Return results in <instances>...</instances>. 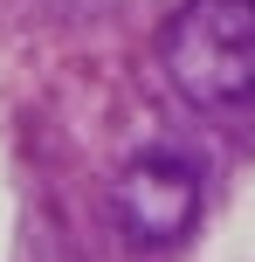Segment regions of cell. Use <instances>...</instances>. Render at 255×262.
<instances>
[{
	"instance_id": "obj_1",
	"label": "cell",
	"mask_w": 255,
	"mask_h": 262,
	"mask_svg": "<svg viewBox=\"0 0 255 262\" xmlns=\"http://www.w3.org/2000/svg\"><path fill=\"white\" fill-rule=\"evenodd\" d=\"M173 90L200 111L255 97V0H187L159 35Z\"/></svg>"
},
{
	"instance_id": "obj_2",
	"label": "cell",
	"mask_w": 255,
	"mask_h": 262,
	"mask_svg": "<svg viewBox=\"0 0 255 262\" xmlns=\"http://www.w3.org/2000/svg\"><path fill=\"white\" fill-rule=\"evenodd\" d=\"M110 207H118V228L131 242L173 249L193 228V214H200V172H193L187 159H173V152H145V159H131V166L118 172Z\"/></svg>"
}]
</instances>
